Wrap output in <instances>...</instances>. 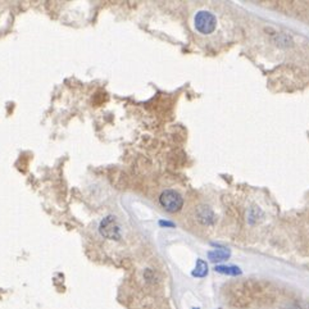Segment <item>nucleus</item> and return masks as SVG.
Returning a JSON list of instances; mask_svg holds the SVG:
<instances>
[{
	"instance_id": "f257e3e1",
	"label": "nucleus",
	"mask_w": 309,
	"mask_h": 309,
	"mask_svg": "<svg viewBox=\"0 0 309 309\" xmlns=\"http://www.w3.org/2000/svg\"><path fill=\"white\" fill-rule=\"evenodd\" d=\"M195 30L202 35H211L217 27V18L213 13L208 10H199L194 17Z\"/></svg>"
},
{
	"instance_id": "f03ea898",
	"label": "nucleus",
	"mask_w": 309,
	"mask_h": 309,
	"mask_svg": "<svg viewBox=\"0 0 309 309\" xmlns=\"http://www.w3.org/2000/svg\"><path fill=\"white\" fill-rule=\"evenodd\" d=\"M159 203L167 212L175 213L178 212L183 205V199L175 190H166L159 196Z\"/></svg>"
},
{
	"instance_id": "7ed1b4c3",
	"label": "nucleus",
	"mask_w": 309,
	"mask_h": 309,
	"mask_svg": "<svg viewBox=\"0 0 309 309\" xmlns=\"http://www.w3.org/2000/svg\"><path fill=\"white\" fill-rule=\"evenodd\" d=\"M100 233L107 239L120 240L121 239V226L118 224L116 218L113 216L104 218L100 223Z\"/></svg>"
},
{
	"instance_id": "20e7f679",
	"label": "nucleus",
	"mask_w": 309,
	"mask_h": 309,
	"mask_svg": "<svg viewBox=\"0 0 309 309\" xmlns=\"http://www.w3.org/2000/svg\"><path fill=\"white\" fill-rule=\"evenodd\" d=\"M196 220L202 224L209 226V224L215 223L216 216L208 205H200L196 208Z\"/></svg>"
},
{
	"instance_id": "39448f33",
	"label": "nucleus",
	"mask_w": 309,
	"mask_h": 309,
	"mask_svg": "<svg viewBox=\"0 0 309 309\" xmlns=\"http://www.w3.org/2000/svg\"><path fill=\"white\" fill-rule=\"evenodd\" d=\"M230 256H231L230 250L226 249V248L211 250V252L208 253V258L211 259L212 262H223V261L230 258Z\"/></svg>"
},
{
	"instance_id": "423d86ee",
	"label": "nucleus",
	"mask_w": 309,
	"mask_h": 309,
	"mask_svg": "<svg viewBox=\"0 0 309 309\" xmlns=\"http://www.w3.org/2000/svg\"><path fill=\"white\" fill-rule=\"evenodd\" d=\"M215 269L218 273L228 274V276H240V274L243 273L241 269L236 267V265H217Z\"/></svg>"
},
{
	"instance_id": "0eeeda50",
	"label": "nucleus",
	"mask_w": 309,
	"mask_h": 309,
	"mask_svg": "<svg viewBox=\"0 0 309 309\" xmlns=\"http://www.w3.org/2000/svg\"><path fill=\"white\" fill-rule=\"evenodd\" d=\"M207 274H208V265L203 259H198L195 269L193 271V276L194 277H205Z\"/></svg>"
},
{
	"instance_id": "6e6552de",
	"label": "nucleus",
	"mask_w": 309,
	"mask_h": 309,
	"mask_svg": "<svg viewBox=\"0 0 309 309\" xmlns=\"http://www.w3.org/2000/svg\"><path fill=\"white\" fill-rule=\"evenodd\" d=\"M194 309H199V308H194Z\"/></svg>"
}]
</instances>
